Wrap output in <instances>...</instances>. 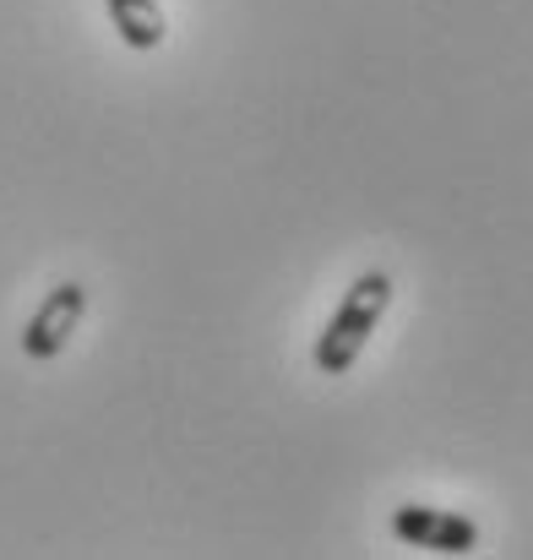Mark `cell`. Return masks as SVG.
<instances>
[{"mask_svg": "<svg viewBox=\"0 0 533 560\" xmlns=\"http://www.w3.org/2000/svg\"><path fill=\"white\" fill-rule=\"evenodd\" d=\"M386 305H392V278L386 272H359L355 283H349V294H344V305H338V316L316 338V371L322 375L355 371V360L364 354L370 332L381 327Z\"/></svg>", "mask_w": 533, "mask_h": 560, "instance_id": "1", "label": "cell"}, {"mask_svg": "<svg viewBox=\"0 0 533 560\" xmlns=\"http://www.w3.org/2000/svg\"><path fill=\"white\" fill-rule=\"evenodd\" d=\"M82 316H88V289L77 283V278H66V283H55L49 294H44V305L33 311V322L22 327V354L27 360H55V354H66V343H71V332L82 327Z\"/></svg>", "mask_w": 533, "mask_h": 560, "instance_id": "2", "label": "cell"}, {"mask_svg": "<svg viewBox=\"0 0 533 560\" xmlns=\"http://www.w3.org/2000/svg\"><path fill=\"white\" fill-rule=\"evenodd\" d=\"M392 539H403L414 550H436V556L479 550V528L457 512H441V506H397L392 512Z\"/></svg>", "mask_w": 533, "mask_h": 560, "instance_id": "3", "label": "cell"}, {"mask_svg": "<svg viewBox=\"0 0 533 560\" xmlns=\"http://www.w3.org/2000/svg\"><path fill=\"white\" fill-rule=\"evenodd\" d=\"M109 5V22H115V33L131 44V49H159L164 44V11H159V0H104Z\"/></svg>", "mask_w": 533, "mask_h": 560, "instance_id": "4", "label": "cell"}]
</instances>
